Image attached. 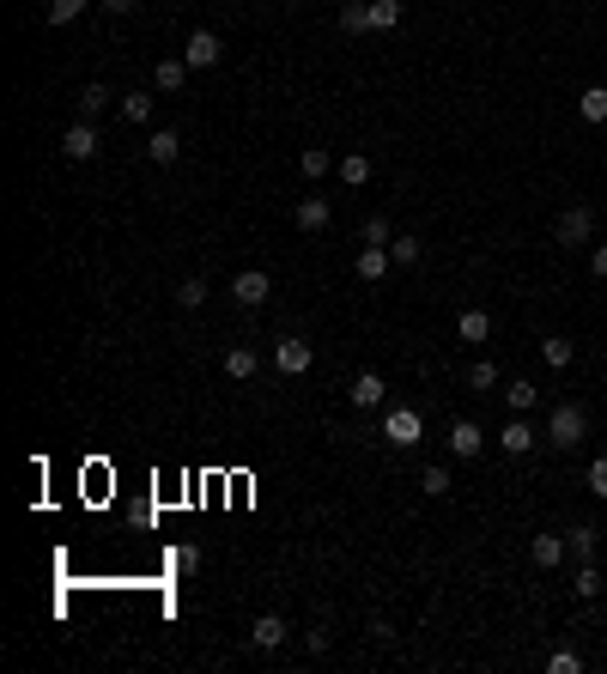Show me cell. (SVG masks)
I'll return each instance as SVG.
<instances>
[{"label":"cell","instance_id":"obj_1","mask_svg":"<svg viewBox=\"0 0 607 674\" xmlns=\"http://www.w3.org/2000/svg\"><path fill=\"white\" fill-rule=\"evenodd\" d=\"M583 438H589V413L577 408V401H559L553 419H546V444H553V449H577Z\"/></svg>","mask_w":607,"mask_h":674},{"label":"cell","instance_id":"obj_2","mask_svg":"<svg viewBox=\"0 0 607 674\" xmlns=\"http://www.w3.org/2000/svg\"><path fill=\"white\" fill-rule=\"evenodd\" d=\"M383 438H389L395 449H413V444L425 438V419H419V408H389V413H383Z\"/></svg>","mask_w":607,"mask_h":674},{"label":"cell","instance_id":"obj_3","mask_svg":"<svg viewBox=\"0 0 607 674\" xmlns=\"http://www.w3.org/2000/svg\"><path fill=\"white\" fill-rule=\"evenodd\" d=\"M559 244H595V207H565L559 213Z\"/></svg>","mask_w":607,"mask_h":674},{"label":"cell","instance_id":"obj_4","mask_svg":"<svg viewBox=\"0 0 607 674\" xmlns=\"http://www.w3.org/2000/svg\"><path fill=\"white\" fill-rule=\"evenodd\" d=\"M98 128H92V116H80V122L67 128V134H61V152H67V159L73 164H85V159H98Z\"/></svg>","mask_w":607,"mask_h":674},{"label":"cell","instance_id":"obj_5","mask_svg":"<svg viewBox=\"0 0 607 674\" xmlns=\"http://www.w3.org/2000/svg\"><path fill=\"white\" fill-rule=\"evenodd\" d=\"M219 55H225L219 31H188V43H182V62L188 67H219Z\"/></svg>","mask_w":607,"mask_h":674},{"label":"cell","instance_id":"obj_6","mask_svg":"<svg viewBox=\"0 0 607 674\" xmlns=\"http://www.w3.org/2000/svg\"><path fill=\"white\" fill-rule=\"evenodd\" d=\"M310 359H316V352H310V341H298V334H285L280 347H274V365H280V377H304V371H310Z\"/></svg>","mask_w":607,"mask_h":674},{"label":"cell","instance_id":"obj_7","mask_svg":"<svg viewBox=\"0 0 607 674\" xmlns=\"http://www.w3.org/2000/svg\"><path fill=\"white\" fill-rule=\"evenodd\" d=\"M267 292H274V286H267V274H262V267H243L237 280H231V298H237V304H243V310H255V304H267Z\"/></svg>","mask_w":607,"mask_h":674},{"label":"cell","instance_id":"obj_8","mask_svg":"<svg viewBox=\"0 0 607 674\" xmlns=\"http://www.w3.org/2000/svg\"><path fill=\"white\" fill-rule=\"evenodd\" d=\"M480 449H486V431L474 426V419H456V426H449V456H456V462H474Z\"/></svg>","mask_w":607,"mask_h":674},{"label":"cell","instance_id":"obj_9","mask_svg":"<svg viewBox=\"0 0 607 674\" xmlns=\"http://www.w3.org/2000/svg\"><path fill=\"white\" fill-rule=\"evenodd\" d=\"M498 444H505V456H528V449L541 444V431L528 426V413H510V426L498 431Z\"/></svg>","mask_w":607,"mask_h":674},{"label":"cell","instance_id":"obj_10","mask_svg":"<svg viewBox=\"0 0 607 674\" xmlns=\"http://www.w3.org/2000/svg\"><path fill=\"white\" fill-rule=\"evenodd\" d=\"M383 395H389V383L377 377V371H359L352 389H346V401H352V408H383Z\"/></svg>","mask_w":607,"mask_h":674},{"label":"cell","instance_id":"obj_11","mask_svg":"<svg viewBox=\"0 0 607 674\" xmlns=\"http://www.w3.org/2000/svg\"><path fill=\"white\" fill-rule=\"evenodd\" d=\"M285 638H292V626H285L280 613H262V620L249 626V644H255V650H280Z\"/></svg>","mask_w":607,"mask_h":674},{"label":"cell","instance_id":"obj_12","mask_svg":"<svg viewBox=\"0 0 607 674\" xmlns=\"http://www.w3.org/2000/svg\"><path fill=\"white\" fill-rule=\"evenodd\" d=\"M389 267H395V255H389V244H364L359 249V280H389Z\"/></svg>","mask_w":607,"mask_h":674},{"label":"cell","instance_id":"obj_13","mask_svg":"<svg viewBox=\"0 0 607 674\" xmlns=\"http://www.w3.org/2000/svg\"><path fill=\"white\" fill-rule=\"evenodd\" d=\"M146 159H152V164H177V159H182V134H177V128H152Z\"/></svg>","mask_w":607,"mask_h":674},{"label":"cell","instance_id":"obj_14","mask_svg":"<svg viewBox=\"0 0 607 674\" xmlns=\"http://www.w3.org/2000/svg\"><path fill=\"white\" fill-rule=\"evenodd\" d=\"M565 553H571V547H565V534H535V541H528V559H535L541 572H553Z\"/></svg>","mask_w":607,"mask_h":674},{"label":"cell","instance_id":"obj_15","mask_svg":"<svg viewBox=\"0 0 607 674\" xmlns=\"http://www.w3.org/2000/svg\"><path fill=\"white\" fill-rule=\"evenodd\" d=\"M182 80H188V62H182V55H164V62L152 67V85H159V91H182Z\"/></svg>","mask_w":607,"mask_h":674},{"label":"cell","instance_id":"obj_16","mask_svg":"<svg viewBox=\"0 0 607 674\" xmlns=\"http://www.w3.org/2000/svg\"><path fill=\"white\" fill-rule=\"evenodd\" d=\"M292 219H298V231H328V201H323V195H310V201H298Z\"/></svg>","mask_w":607,"mask_h":674},{"label":"cell","instance_id":"obj_17","mask_svg":"<svg viewBox=\"0 0 607 674\" xmlns=\"http://www.w3.org/2000/svg\"><path fill=\"white\" fill-rule=\"evenodd\" d=\"M255 365H262V359H255L249 347H231V352H225V377H231V383H249V377H255Z\"/></svg>","mask_w":607,"mask_h":674},{"label":"cell","instance_id":"obj_18","mask_svg":"<svg viewBox=\"0 0 607 674\" xmlns=\"http://www.w3.org/2000/svg\"><path fill=\"white\" fill-rule=\"evenodd\" d=\"M456 334H462V341H474V347H480L486 334H492V316H486V310H462V316H456Z\"/></svg>","mask_w":607,"mask_h":674},{"label":"cell","instance_id":"obj_19","mask_svg":"<svg viewBox=\"0 0 607 674\" xmlns=\"http://www.w3.org/2000/svg\"><path fill=\"white\" fill-rule=\"evenodd\" d=\"M541 359H546V365H553V371H571V359H577V347H571L565 334H546V341H541Z\"/></svg>","mask_w":607,"mask_h":674},{"label":"cell","instance_id":"obj_20","mask_svg":"<svg viewBox=\"0 0 607 674\" xmlns=\"http://www.w3.org/2000/svg\"><path fill=\"white\" fill-rule=\"evenodd\" d=\"M407 13V0H371V31H395Z\"/></svg>","mask_w":607,"mask_h":674},{"label":"cell","instance_id":"obj_21","mask_svg":"<svg viewBox=\"0 0 607 674\" xmlns=\"http://www.w3.org/2000/svg\"><path fill=\"white\" fill-rule=\"evenodd\" d=\"M535 401H541V389L528 383V377H516V383L505 389V408H510V413H528V408H535Z\"/></svg>","mask_w":607,"mask_h":674},{"label":"cell","instance_id":"obj_22","mask_svg":"<svg viewBox=\"0 0 607 674\" xmlns=\"http://www.w3.org/2000/svg\"><path fill=\"white\" fill-rule=\"evenodd\" d=\"M577 110H583V122H607V85H589L577 98Z\"/></svg>","mask_w":607,"mask_h":674},{"label":"cell","instance_id":"obj_23","mask_svg":"<svg viewBox=\"0 0 607 674\" xmlns=\"http://www.w3.org/2000/svg\"><path fill=\"white\" fill-rule=\"evenodd\" d=\"M341 31H371V0H346V6H341Z\"/></svg>","mask_w":607,"mask_h":674},{"label":"cell","instance_id":"obj_24","mask_svg":"<svg viewBox=\"0 0 607 674\" xmlns=\"http://www.w3.org/2000/svg\"><path fill=\"white\" fill-rule=\"evenodd\" d=\"M341 183H352V188L371 183V159H364V152H346L341 159Z\"/></svg>","mask_w":607,"mask_h":674},{"label":"cell","instance_id":"obj_25","mask_svg":"<svg viewBox=\"0 0 607 674\" xmlns=\"http://www.w3.org/2000/svg\"><path fill=\"white\" fill-rule=\"evenodd\" d=\"M571 590L583 595V602H595V595H602V572H595V565L583 559V565H577V577H571Z\"/></svg>","mask_w":607,"mask_h":674},{"label":"cell","instance_id":"obj_26","mask_svg":"<svg viewBox=\"0 0 607 674\" xmlns=\"http://www.w3.org/2000/svg\"><path fill=\"white\" fill-rule=\"evenodd\" d=\"M467 389H498V365H492V359H474V365H467Z\"/></svg>","mask_w":607,"mask_h":674},{"label":"cell","instance_id":"obj_27","mask_svg":"<svg viewBox=\"0 0 607 674\" xmlns=\"http://www.w3.org/2000/svg\"><path fill=\"white\" fill-rule=\"evenodd\" d=\"M389 255H395V267H413L425 255V244L419 237H395V244H389Z\"/></svg>","mask_w":607,"mask_h":674},{"label":"cell","instance_id":"obj_28","mask_svg":"<svg viewBox=\"0 0 607 674\" xmlns=\"http://www.w3.org/2000/svg\"><path fill=\"white\" fill-rule=\"evenodd\" d=\"M92 0H49V24H73Z\"/></svg>","mask_w":607,"mask_h":674},{"label":"cell","instance_id":"obj_29","mask_svg":"<svg viewBox=\"0 0 607 674\" xmlns=\"http://www.w3.org/2000/svg\"><path fill=\"white\" fill-rule=\"evenodd\" d=\"M177 304H182V310H201V304H207V280H182V286H177Z\"/></svg>","mask_w":607,"mask_h":674},{"label":"cell","instance_id":"obj_30","mask_svg":"<svg viewBox=\"0 0 607 674\" xmlns=\"http://www.w3.org/2000/svg\"><path fill=\"white\" fill-rule=\"evenodd\" d=\"M595 541H602L595 529H571V534H565V547L577 553V559H595Z\"/></svg>","mask_w":607,"mask_h":674},{"label":"cell","instance_id":"obj_31","mask_svg":"<svg viewBox=\"0 0 607 674\" xmlns=\"http://www.w3.org/2000/svg\"><path fill=\"white\" fill-rule=\"evenodd\" d=\"M121 116H128V122H152V98L128 91V98H121Z\"/></svg>","mask_w":607,"mask_h":674},{"label":"cell","instance_id":"obj_32","mask_svg":"<svg viewBox=\"0 0 607 674\" xmlns=\"http://www.w3.org/2000/svg\"><path fill=\"white\" fill-rule=\"evenodd\" d=\"M304 177H328V146H304Z\"/></svg>","mask_w":607,"mask_h":674},{"label":"cell","instance_id":"obj_33","mask_svg":"<svg viewBox=\"0 0 607 674\" xmlns=\"http://www.w3.org/2000/svg\"><path fill=\"white\" fill-rule=\"evenodd\" d=\"M103 103H110V85H85V91H80V116H98Z\"/></svg>","mask_w":607,"mask_h":674},{"label":"cell","instance_id":"obj_34","mask_svg":"<svg viewBox=\"0 0 607 674\" xmlns=\"http://www.w3.org/2000/svg\"><path fill=\"white\" fill-rule=\"evenodd\" d=\"M546 669H553V674H577V669H583V656H577V650L565 644V650H553V656H546Z\"/></svg>","mask_w":607,"mask_h":674},{"label":"cell","instance_id":"obj_35","mask_svg":"<svg viewBox=\"0 0 607 674\" xmlns=\"http://www.w3.org/2000/svg\"><path fill=\"white\" fill-rule=\"evenodd\" d=\"M170 565H177L182 577H195V572H201V547H177V553H170Z\"/></svg>","mask_w":607,"mask_h":674},{"label":"cell","instance_id":"obj_36","mask_svg":"<svg viewBox=\"0 0 607 674\" xmlns=\"http://www.w3.org/2000/svg\"><path fill=\"white\" fill-rule=\"evenodd\" d=\"M364 244H395V231H389L383 213H377V219H364Z\"/></svg>","mask_w":607,"mask_h":674},{"label":"cell","instance_id":"obj_37","mask_svg":"<svg viewBox=\"0 0 607 674\" xmlns=\"http://www.w3.org/2000/svg\"><path fill=\"white\" fill-rule=\"evenodd\" d=\"M425 492H431V498H444L449 492V468H425V480H419Z\"/></svg>","mask_w":607,"mask_h":674},{"label":"cell","instance_id":"obj_38","mask_svg":"<svg viewBox=\"0 0 607 674\" xmlns=\"http://www.w3.org/2000/svg\"><path fill=\"white\" fill-rule=\"evenodd\" d=\"M589 492H595V498H607V456H595V462H589Z\"/></svg>","mask_w":607,"mask_h":674},{"label":"cell","instance_id":"obj_39","mask_svg":"<svg viewBox=\"0 0 607 674\" xmlns=\"http://www.w3.org/2000/svg\"><path fill=\"white\" fill-rule=\"evenodd\" d=\"M589 274H595V280H607V244L589 249Z\"/></svg>","mask_w":607,"mask_h":674},{"label":"cell","instance_id":"obj_40","mask_svg":"<svg viewBox=\"0 0 607 674\" xmlns=\"http://www.w3.org/2000/svg\"><path fill=\"white\" fill-rule=\"evenodd\" d=\"M103 13H116V19H128V13H140V0H98Z\"/></svg>","mask_w":607,"mask_h":674},{"label":"cell","instance_id":"obj_41","mask_svg":"<svg viewBox=\"0 0 607 674\" xmlns=\"http://www.w3.org/2000/svg\"><path fill=\"white\" fill-rule=\"evenodd\" d=\"M304 644H310V656H323V650H328V626H316V632H304Z\"/></svg>","mask_w":607,"mask_h":674}]
</instances>
